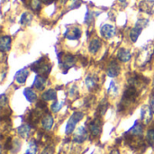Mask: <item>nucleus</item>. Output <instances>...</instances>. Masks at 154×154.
<instances>
[{"label":"nucleus","instance_id":"79ce46f5","mask_svg":"<svg viewBox=\"0 0 154 154\" xmlns=\"http://www.w3.org/2000/svg\"><path fill=\"white\" fill-rule=\"evenodd\" d=\"M152 95H154V80L152 82Z\"/></svg>","mask_w":154,"mask_h":154},{"label":"nucleus","instance_id":"7c9ffc66","mask_svg":"<svg viewBox=\"0 0 154 154\" xmlns=\"http://www.w3.org/2000/svg\"><path fill=\"white\" fill-rule=\"evenodd\" d=\"M37 150H38L37 142H36V141H31V142L29 143L28 149H27L25 154H36Z\"/></svg>","mask_w":154,"mask_h":154},{"label":"nucleus","instance_id":"20e7f679","mask_svg":"<svg viewBox=\"0 0 154 154\" xmlns=\"http://www.w3.org/2000/svg\"><path fill=\"white\" fill-rule=\"evenodd\" d=\"M154 53L153 45H148L145 48H143L142 51H140L137 58H136V63L139 66H143L147 62L151 60V58L152 57Z\"/></svg>","mask_w":154,"mask_h":154},{"label":"nucleus","instance_id":"4468645a","mask_svg":"<svg viewBox=\"0 0 154 154\" xmlns=\"http://www.w3.org/2000/svg\"><path fill=\"white\" fill-rule=\"evenodd\" d=\"M42 114H43V111L39 109V108H35V109H32L29 115H28V123L29 125H36L39 120L41 119V117L42 116Z\"/></svg>","mask_w":154,"mask_h":154},{"label":"nucleus","instance_id":"58836bf2","mask_svg":"<svg viewBox=\"0 0 154 154\" xmlns=\"http://www.w3.org/2000/svg\"><path fill=\"white\" fill-rule=\"evenodd\" d=\"M43 4H45V5H50V4H51V3H53V2H55L56 0H41Z\"/></svg>","mask_w":154,"mask_h":154},{"label":"nucleus","instance_id":"c85d7f7f","mask_svg":"<svg viewBox=\"0 0 154 154\" xmlns=\"http://www.w3.org/2000/svg\"><path fill=\"white\" fill-rule=\"evenodd\" d=\"M107 92L111 97H116L119 93V87H118L117 83L115 81H111Z\"/></svg>","mask_w":154,"mask_h":154},{"label":"nucleus","instance_id":"f03ea898","mask_svg":"<svg viewBox=\"0 0 154 154\" xmlns=\"http://www.w3.org/2000/svg\"><path fill=\"white\" fill-rule=\"evenodd\" d=\"M31 69L34 71L37 75H42L43 77H47L51 70V64L49 62L48 59L42 57L33 62L31 65Z\"/></svg>","mask_w":154,"mask_h":154},{"label":"nucleus","instance_id":"a878e982","mask_svg":"<svg viewBox=\"0 0 154 154\" xmlns=\"http://www.w3.org/2000/svg\"><path fill=\"white\" fill-rule=\"evenodd\" d=\"M42 98L44 101H52V100H55L57 98V92H56L55 89L50 88V89L46 90L42 95Z\"/></svg>","mask_w":154,"mask_h":154},{"label":"nucleus","instance_id":"72a5a7b5","mask_svg":"<svg viewBox=\"0 0 154 154\" xmlns=\"http://www.w3.org/2000/svg\"><path fill=\"white\" fill-rule=\"evenodd\" d=\"M147 141L149 142L150 144H154V127L150 129L147 132V135H146Z\"/></svg>","mask_w":154,"mask_h":154},{"label":"nucleus","instance_id":"f704fd0d","mask_svg":"<svg viewBox=\"0 0 154 154\" xmlns=\"http://www.w3.org/2000/svg\"><path fill=\"white\" fill-rule=\"evenodd\" d=\"M53 152H54V147L49 145L43 150V152L41 154H53Z\"/></svg>","mask_w":154,"mask_h":154},{"label":"nucleus","instance_id":"6ab92c4d","mask_svg":"<svg viewBox=\"0 0 154 154\" xmlns=\"http://www.w3.org/2000/svg\"><path fill=\"white\" fill-rule=\"evenodd\" d=\"M117 59L125 63V62H128L130 60H131V52L129 50L127 49H125V48H121L119 49V51H117Z\"/></svg>","mask_w":154,"mask_h":154},{"label":"nucleus","instance_id":"a211bd4d","mask_svg":"<svg viewBox=\"0 0 154 154\" xmlns=\"http://www.w3.org/2000/svg\"><path fill=\"white\" fill-rule=\"evenodd\" d=\"M85 84H86V87L89 90L95 89L97 87V84H98V77L96 74L87 76L86 79H85Z\"/></svg>","mask_w":154,"mask_h":154},{"label":"nucleus","instance_id":"6e6552de","mask_svg":"<svg viewBox=\"0 0 154 154\" xmlns=\"http://www.w3.org/2000/svg\"><path fill=\"white\" fill-rule=\"evenodd\" d=\"M88 130L92 136L97 137L102 132V122L99 117H96L90 123H88Z\"/></svg>","mask_w":154,"mask_h":154},{"label":"nucleus","instance_id":"c756f323","mask_svg":"<svg viewBox=\"0 0 154 154\" xmlns=\"http://www.w3.org/2000/svg\"><path fill=\"white\" fill-rule=\"evenodd\" d=\"M42 1L41 0H31L29 3V6L30 8L34 11V12H39L42 8Z\"/></svg>","mask_w":154,"mask_h":154},{"label":"nucleus","instance_id":"ddd939ff","mask_svg":"<svg viewBox=\"0 0 154 154\" xmlns=\"http://www.w3.org/2000/svg\"><path fill=\"white\" fill-rule=\"evenodd\" d=\"M64 36L68 40H78L81 36V30L79 27H76V26L69 27V28H68L66 30V32L64 33Z\"/></svg>","mask_w":154,"mask_h":154},{"label":"nucleus","instance_id":"e433bc0d","mask_svg":"<svg viewBox=\"0 0 154 154\" xmlns=\"http://www.w3.org/2000/svg\"><path fill=\"white\" fill-rule=\"evenodd\" d=\"M76 94H78V89H77V87L74 86V87H72V88H70V90H69V96L72 97H74Z\"/></svg>","mask_w":154,"mask_h":154},{"label":"nucleus","instance_id":"5701e85b","mask_svg":"<svg viewBox=\"0 0 154 154\" xmlns=\"http://www.w3.org/2000/svg\"><path fill=\"white\" fill-rule=\"evenodd\" d=\"M11 38L10 36H3L0 40V50L2 52H7L11 48Z\"/></svg>","mask_w":154,"mask_h":154},{"label":"nucleus","instance_id":"9d476101","mask_svg":"<svg viewBox=\"0 0 154 154\" xmlns=\"http://www.w3.org/2000/svg\"><path fill=\"white\" fill-rule=\"evenodd\" d=\"M116 33V29L114 25L106 23L100 28V34L105 39H111Z\"/></svg>","mask_w":154,"mask_h":154},{"label":"nucleus","instance_id":"37998d69","mask_svg":"<svg viewBox=\"0 0 154 154\" xmlns=\"http://www.w3.org/2000/svg\"><path fill=\"white\" fill-rule=\"evenodd\" d=\"M119 2H121V3H125V2H126L127 0H118Z\"/></svg>","mask_w":154,"mask_h":154},{"label":"nucleus","instance_id":"1a4fd4ad","mask_svg":"<svg viewBox=\"0 0 154 154\" xmlns=\"http://www.w3.org/2000/svg\"><path fill=\"white\" fill-rule=\"evenodd\" d=\"M152 109L151 106L149 105H144L142 106L141 109V120L143 125H149L152 119Z\"/></svg>","mask_w":154,"mask_h":154},{"label":"nucleus","instance_id":"cd10ccee","mask_svg":"<svg viewBox=\"0 0 154 154\" xmlns=\"http://www.w3.org/2000/svg\"><path fill=\"white\" fill-rule=\"evenodd\" d=\"M32 20V14L30 12H24L22 14L21 18H20V23L22 25H27L29 24Z\"/></svg>","mask_w":154,"mask_h":154},{"label":"nucleus","instance_id":"0eeeda50","mask_svg":"<svg viewBox=\"0 0 154 154\" xmlns=\"http://www.w3.org/2000/svg\"><path fill=\"white\" fill-rule=\"evenodd\" d=\"M147 84H148V80L146 79V78L139 74H135L128 79V85L133 86L138 88L139 90L142 89L143 87H145Z\"/></svg>","mask_w":154,"mask_h":154},{"label":"nucleus","instance_id":"39448f33","mask_svg":"<svg viewBox=\"0 0 154 154\" xmlns=\"http://www.w3.org/2000/svg\"><path fill=\"white\" fill-rule=\"evenodd\" d=\"M148 23H149V20L148 19H145V18L139 19L136 22L134 27L130 32V39H131V41L133 42H137L140 34L142 33V32L143 30V28H145L148 25Z\"/></svg>","mask_w":154,"mask_h":154},{"label":"nucleus","instance_id":"393cba45","mask_svg":"<svg viewBox=\"0 0 154 154\" xmlns=\"http://www.w3.org/2000/svg\"><path fill=\"white\" fill-rule=\"evenodd\" d=\"M100 48H101V41L97 38H95L90 42L89 46H88V51L90 53L94 54V53H97Z\"/></svg>","mask_w":154,"mask_h":154},{"label":"nucleus","instance_id":"f257e3e1","mask_svg":"<svg viewBox=\"0 0 154 154\" xmlns=\"http://www.w3.org/2000/svg\"><path fill=\"white\" fill-rule=\"evenodd\" d=\"M139 92H140V90L138 88L128 85V87L125 88V90L124 92L122 100L119 104V107H118L119 110L125 111V109L129 108L130 106L136 101L138 95H139Z\"/></svg>","mask_w":154,"mask_h":154},{"label":"nucleus","instance_id":"ea45409f","mask_svg":"<svg viewBox=\"0 0 154 154\" xmlns=\"http://www.w3.org/2000/svg\"><path fill=\"white\" fill-rule=\"evenodd\" d=\"M151 107H152V112H153V114H154V96H153V97L152 98V100H151Z\"/></svg>","mask_w":154,"mask_h":154},{"label":"nucleus","instance_id":"f8f14e48","mask_svg":"<svg viewBox=\"0 0 154 154\" xmlns=\"http://www.w3.org/2000/svg\"><path fill=\"white\" fill-rule=\"evenodd\" d=\"M120 72H121V68L118 62L116 60H112L107 67V70H106L107 76L110 78H116L120 74Z\"/></svg>","mask_w":154,"mask_h":154},{"label":"nucleus","instance_id":"4c0bfd02","mask_svg":"<svg viewBox=\"0 0 154 154\" xmlns=\"http://www.w3.org/2000/svg\"><path fill=\"white\" fill-rule=\"evenodd\" d=\"M79 6H80V0H73L70 8L74 9V8H77V7H79Z\"/></svg>","mask_w":154,"mask_h":154},{"label":"nucleus","instance_id":"9b49d317","mask_svg":"<svg viewBox=\"0 0 154 154\" xmlns=\"http://www.w3.org/2000/svg\"><path fill=\"white\" fill-rule=\"evenodd\" d=\"M88 139V132L84 126H79L73 134V141L78 143H82Z\"/></svg>","mask_w":154,"mask_h":154},{"label":"nucleus","instance_id":"4be33fe9","mask_svg":"<svg viewBox=\"0 0 154 154\" xmlns=\"http://www.w3.org/2000/svg\"><path fill=\"white\" fill-rule=\"evenodd\" d=\"M46 84V77H43L42 75H36L33 82V87L37 90H42L45 88Z\"/></svg>","mask_w":154,"mask_h":154},{"label":"nucleus","instance_id":"7ed1b4c3","mask_svg":"<svg viewBox=\"0 0 154 154\" xmlns=\"http://www.w3.org/2000/svg\"><path fill=\"white\" fill-rule=\"evenodd\" d=\"M58 57L60 67L64 69V73H66L70 68L74 67L77 62V59L75 58V56L69 53H60Z\"/></svg>","mask_w":154,"mask_h":154},{"label":"nucleus","instance_id":"412c9836","mask_svg":"<svg viewBox=\"0 0 154 154\" xmlns=\"http://www.w3.org/2000/svg\"><path fill=\"white\" fill-rule=\"evenodd\" d=\"M53 117L51 116V114H46L42 119V127L46 130V131H50L52 126H53Z\"/></svg>","mask_w":154,"mask_h":154},{"label":"nucleus","instance_id":"c9c22d12","mask_svg":"<svg viewBox=\"0 0 154 154\" xmlns=\"http://www.w3.org/2000/svg\"><path fill=\"white\" fill-rule=\"evenodd\" d=\"M7 101H8V99H7V97H5V94H2V95H1V98H0L1 106L4 107L5 105H7Z\"/></svg>","mask_w":154,"mask_h":154},{"label":"nucleus","instance_id":"473e14b6","mask_svg":"<svg viewBox=\"0 0 154 154\" xmlns=\"http://www.w3.org/2000/svg\"><path fill=\"white\" fill-rule=\"evenodd\" d=\"M62 106H63V102L56 101L55 103H53L51 105V111L53 113H57V112H59L62 108Z\"/></svg>","mask_w":154,"mask_h":154},{"label":"nucleus","instance_id":"f3484780","mask_svg":"<svg viewBox=\"0 0 154 154\" xmlns=\"http://www.w3.org/2000/svg\"><path fill=\"white\" fill-rule=\"evenodd\" d=\"M19 136L23 139H28L32 133V126L29 124H23L17 128Z\"/></svg>","mask_w":154,"mask_h":154},{"label":"nucleus","instance_id":"dca6fc26","mask_svg":"<svg viewBox=\"0 0 154 154\" xmlns=\"http://www.w3.org/2000/svg\"><path fill=\"white\" fill-rule=\"evenodd\" d=\"M28 76H29V70L26 68H23V69H22L16 72V74L14 76V80L16 83L23 85L25 83Z\"/></svg>","mask_w":154,"mask_h":154},{"label":"nucleus","instance_id":"423d86ee","mask_svg":"<svg viewBox=\"0 0 154 154\" xmlns=\"http://www.w3.org/2000/svg\"><path fill=\"white\" fill-rule=\"evenodd\" d=\"M84 117V114L82 112H75L72 114V116L69 117V119L68 120V123L66 125V129H65V134L67 135L71 134L74 132V129L77 125V124L82 120V118Z\"/></svg>","mask_w":154,"mask_h":154},{"label":"nucleus","instance_id":"aec40b11","mask_svg":"<svg viewBox=\"0 0 154 154\" xmlns=\"http://www.w3.org/2000/svg\"><path fill=\"white\" fill-rule=\"evenodd\" d=\"M143 133V125H140L138 122H135L134 125L128 131L125 133V134L128 135H133V136H142Z\"/></svg>","mask_w":154,"mask_h":154},{"label":"nucleus","instance_id":"b1692460","mask_svg":"<svg viewBox=\"0 0 154 154\" xmlns=\"http://www.w3.org/2000/svg\"><path fill=\"white\" fill-rule=\"evenodd\" d=\"M23 96L25 97L26 100L29 103H34L37 99V95L36 93L30 88H26L23 90Z\"/></svg>","mask_w":154,"mask_h":154},{"label":"nucleus","instance_id":"a19ab883","mask_svg":"<svg viewBox=\"0 0 154 154\" xmlns=\"http://www.w3.org/2000/svg\"><path fill=\"white\" fill-rule=\"evenodd\" d=\"M110 154H120V152H119L117 150H114V151H112V152H110Z\"/></svg>","mask_w":154,"mask_h":154},{"label":"nucleus","instance_id":"bb28decb","mask_svg":"<svg viewBox=\"0 0 154 154\" xmlns=\"http://www.w3.org/2000/svg\"><path fill=\"white\" fill-rule=\"evenodd\" d=\"M107 108H108V102H107L106 99H104V100L100 103V105L98 106V107H97V112H96L97 116V117H101V116L106 112Z\"/></svg>","mask_w":154,"mask_h":154},{"label":"nucleus","instance_id":"2eb2a0df","mask_svg":"<svg viewBox=\"0 0 154 154\" xmlns=\"http://www.w3.org/2000/svg\"><path fill=\"white\" fill-rule=\"evenodd\" d=\"M139 9L149 14H154V0H143L139 5Z\"/></svg>","mask_w":154,"mask_h":154},{"label":"nucleus","instance_id":"2f4dec72","mask_svg":"<svg viewBox=\"0 0 154 154\" xmlns=\"http://www.w3.org/2000/svg\"><path fill=\"white\" fill-rule=\"evenodd\" d=\"M20 147H21V143L18 139H15L14 141H13V144H12V147H11V152L13 153H16L19 150H20Z\"/></svg>","mask_w":154,"mask_h":154}]
</instances>
